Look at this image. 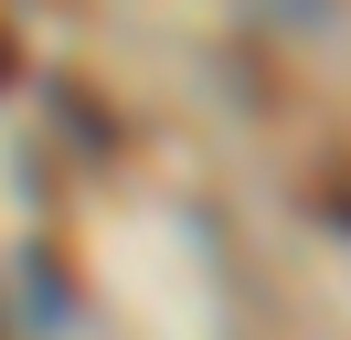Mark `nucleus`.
<instances>
[{
    "mask_svg": "<svg viewBox=\"0 0 351 340\" xmlns=\"http://www.w3.org/2000/svg\"><path fill=\"white\" fill-rule=\"evenodd\" d=\"M11 75H22V53H11V32H0V85H11Z\"/></svg>",
    "mask_w": 351,
    "mask_h": 340,
    "instance_id": "nucleus-1",
    "label": "nucleus"
}]
</instances>
